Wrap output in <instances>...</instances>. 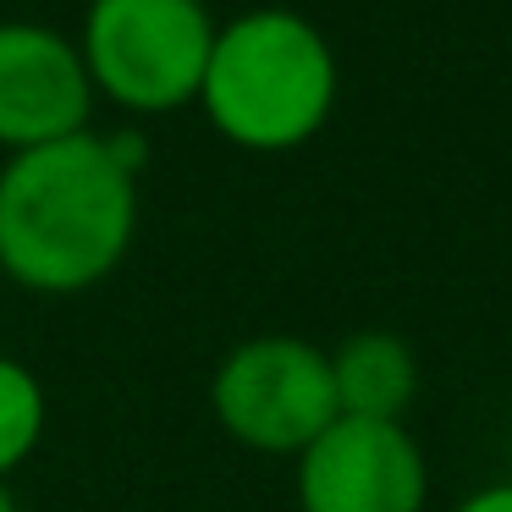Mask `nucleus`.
<instances>
[{"label":"nucleus","mask_w":512,"mask_h":512,"mask_svg":"<svg viewBox=\"0 0 512 512\" xmlns=\"http://www.w3.org/2000/svg\"><path fill=\"white\" fill-rule=\"evenodd\" d=\"M0 512H17V501L6 496V485H0Z\"/></svg>","instance_id":"10"},{"label":"nucleus","mask_w":512,"mask_h":512,"mask_svg":"<svg viewBox=\"0 0 512 512\" xmlns=\"http://www.w3.org/2000/svg\"><path fill=\"white\" fill-rule=\"evenodd\" d=\"M138 138L72 133L0 166V270L28 292H89L138 232Z\"/></svg>","instance_id":"1"},{"label":"nucleus","mask_w":512,"mask_h":512,"mask_svg":"<svg viewBox=\"0 0 512 512\" xmlns=\"http://www.w3.org/2000/svg\"><path fill=\"white\" fill-rule=\"evenodd\" d=\"M199 105L221 138L254 155L298 149L331 122L336 56L309 17L259 6L215 28Z\"/></svg>","instance_id":"2"},{"label":"nucleus","mask_w":512,"mask_h":512,"mask_svg":"<svg viewBox=\"0 0 512 512\" xmlns=\"http://www.w3.org/2000/svg\"><path fill=\"white\" fill-rule=\"evenodd\" d=\"M430 468L402 424L336 419L298 452L303 512H424Z\"/></svg>","instance_id":"5"},{"label":"nucleus","mask_w":512,"mask_h":512,"mask_svg":"<svg viewBox=\"0 0 512 512\" xmlns=\"http://www.w3.org/2000/svg\"><path fill=\"white\" fill-rule=\"evenodd\" d=\"M336 408L342 419H386L402 424L413 391H419V364L413 347L391 331H358L331 353Z\"/></svg>","instance_id":"7"},{"label":"nucleus","mask_w":512,"mask_h":512,"mask_svg":"<svg viewBox=\"0 0 512 512\" xmlns=\"http://www.w3.org/2000/svg\"><path fill=\"white\" fill-rule=\"evenodd\" d=\"M94 83L83 50L39 23H0V144L23 155L89 133Z\"/></svg>","instance_id":"6"},{"label":"nucleus","mask_w":512,"mask_h":512,"mask_svg":"<svg viewBox=\"0 0 512 512\" xmlns=\"http://www.w3.org/2000/svg\"><path fill=\"white\" fill-rule=\"evenodd\" d=\"M78 50L105 100L160 116L199 100L215 23L204 0H94Z\"/></svg>","instance_id":"3"},{"label":"nucleus","mask_w":512,"mask_h":512,"mask_svg":"<svg viewBox=\"0 0 512 512\" xmlns=\"http://www.w3.org/2000/svg\"><path fill=\"white\" fill-rule=\"evenodd\" d=\"M210 408L232 441L254 452H292L342 419L331 353L303 336H254L232 347L210 380Z\"/></svg>","instance_id":"4"},{"label":"nucleus","mask_w":512,"mask_h":512,"mask_svg":"<svg viewBox=\"0 0 512 512\" xmlns=\"http://www.w3.org/2000/svg\"><path fill=\"white\" fill-rule=\"evenodd\" d=\"M452 512H512V479L507 485H485V490H474V496H463Z\"/></svg>","instance_id":"9"},{"label":"nucleus","mask_w":512,"mask_h":512,"mask_svg":"<svg viewBox=\"0 0 512 512\" xmlns=\"http://www.w3.org/2000/svg\"><path fill=\"white\" fill-rule=\"evenodd\" d=\"M39 435H45V386L28 364L0 358V485L34 457Z\"/></svg>","instance_id":"8"}]
</instances>
